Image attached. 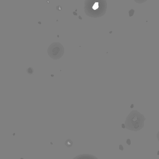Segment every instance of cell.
<instances>
[{"mask_svg":"<svg viewBox=\"0 0 159 159\" xmlns=\"http://www.w3.org/2000/svg\"><path fill=\"white\" fill-rule=\"evenodd\" d=\"M107 8L105 1H86L84 12L89 16L101 17L104 15Z\"/></svg>","mask_w":159,"mask_h":159,"instance_id":"1","label":"cell"},{"mask_svg":"<svg viewBox=\"0 0 159 159\" xmlns=\"http://www.w3.org/2000/svg\"><path fill=\"white\" fill-rule=\"evenodd\" d=\"M145 118L137 111H133L129 115L126 119L125 125L127 129L133 131H138L144 126Z\"/></svg>","mask_w":159,"mask_h":159,"instance_id":"2","label":"cell"},{"mask_svg":"<svg viewBox=\"0 0 159 159\" xmlns=\"http://www.w3.org/2000/svg\"><path fill=\"white\" fill-rule=\"evenodd\" d=\"M64 53V48L59 42H54L50 45L48 49V54L52 59H60Z\"/></svg>","mask_w":159,"mask_h":159,"instance_id":"3","label":"cell"},{"mask_svg":"<svg viewBox=\"0 0 159 159\" xmlns=\"http://www.w3.org/2000/svg\"><path fill=\"white\" fill-rule=\"evenodd\" d=\"M73 159H98L96 156L89 154H83L80 155L75 157Z\"/></svg>","mask_w":159,"mask_h":159,"instance_id":"4","label":"cell"},{"mask_svg":"<svg viewBox=\"0 0 159 159\" xmlns=\"http://www.w3.org/2000/svg\"><path fill=\"white\" fill-rule=\"evenodd\" d=\"M27 73H29L30 75H32V74H33V69L32 68L30 67L29 68H28L27 70Z\"/></svg>","mask_w":159,"mask_h":159,"instance_id":"5","label":"cell"}]
</instances>
